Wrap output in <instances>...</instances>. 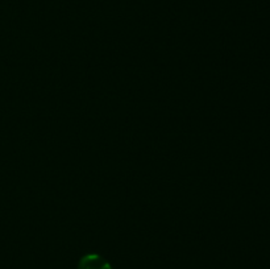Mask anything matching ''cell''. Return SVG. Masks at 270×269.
Instances as JSON below:
<instances>
[{
	"instance_id": "cell-1",
	"label": "cell",
	"mask_w": 270,
	"mask_h": 269,
	"mask_svg": "<svg viewBox=\"0 0 270 269\" xmlns=\"http://www.w3.org/2000/svg\"><path fill=\"white\" fill-rule=\"evenodd\" d=\"M78 269H112L110 263L99 255H86L79 261Z\"/></svg>"
}]
</instances>
